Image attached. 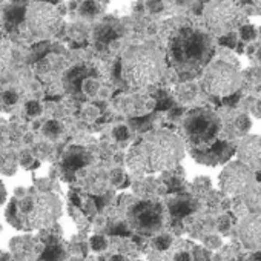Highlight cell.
Instances as JSON below:
<instances>
[{
    "mask_svg": "<svg viewBox=\"0 0 261 261\" xmlns=\"http://www.w3.org/2000/svg\"><path fill=\"white\" fill-rule=\"evenodd\" d=\"M60 214L62 203L54 194L17 189L5 211V218L16 229L34 230L51 226Z\"/></svg>",
    "mask_w": 261,
    "mask_h": 261,
    "instance_id": "1",
    "label": "cell"
},
{
    "mask_svg": "<svg viewBox=\"0 0 261 261\" xmlns=\"http://www.w3.org/2000/svg\"><path fill=\"white\" fill-rule=\"evenodd\" d=\"M181 140L166 130L149 136L129 152L127 165L133 172H155L175 166L183 157Z\"/></svg>",
    "mask_w": 261,
    "mask_h": 261,
    "instance_id": "2",
    "label": "cell"
},
{
    "mask_svg": "<svg viewBox=\"0 0 261 261\" xmlns=\"http://www.w3.org/2000/svg\"><path fill=\"white\" fill-rule=\"evenodd\" d=\"M212 54V39L194 27H180L169 42V57L178 69L191 71L203 66Z\"/></svg>",
    "mask_w": 261,
    "mask_h": 261,
    "instance_id": "3",
    "label": "cell"
},
{
    "mask_svg": "<svg viewBox=\"0 0 261 261\" xmlns=\"http://www.w3.org/2000/svg\"><path fill=\"white\" fill-rule=\"evenodd\" d=\"M123 77L136 88H151L157 85L165 72L162 54L149 46L130 48L121 62Z\"/></svg>",
    "mask_w": 261,
    "mask_h": 261,
    "instance_id": "4",
    "label": "cell"
},
{
    "mask_svg": "<svg viewBox=\"0 0 261 261\" xmlns=\"http://www.w3.org/2000/svg\"><path fill=\"white\" fill-rule=\"evenodd\" d=\"M25 23L31 36L37 39H49L59 31L62 25V14L51 4L34 2L28 5Z\"/></svg>",
    "mask_w": 261,
    "mask_h": 261,
    "instance_id": "5",
    "label": "cell"
},
{
    "mask_svg": "<svg viewBox=\"0 0 261 261\" xmlns=\"http://www.w3.org/2000/svg\"><path fill=\"white\" fill-rule=\"evenodd\" d=\"M204 20L212 33L230 34L243 22V11L233 2H212L204 10Z\"/></svg>",
    "mask_w": 261,
    "mask_h": 261,
    "instance_id": "6",
    "label": "cell"
},
{
    "mask_svg": "<svg viewBox=\"0 0 261 261\" xmlns=\"http://www.w3.org/2000/svg\"><path fill=\"white\" fill-rule=\"evenodd\" d=\"M185 129L188 139L194 145H209L215 140L218 134L220 120L214 112L207 109H197L186 117Z\"/></svg>",
    "mask_w": 261,
    "mask_h": 261,
    "instance_id": "7",
    "label": "cell"
},
{
    "mask_svg": "<svg viewBox=\"0 0 261 261\" xmlns=\"http://www.w3.org/2000/svg\"><path fill=\"white\" fill-rule=\"evenodd\" d=\"M240 82L241 79L238 71L227 62L212 63L204 75L206 89L215 95H232L235 89L240 86Z\"/></svg>",
    "mask_w": 261,
    "mask_h": 261,
    "instance_id": "8",
    "label": "cell"
},
{
    "mask_svg": "<svg viewBox=\"0 0 261 261\" xmlns=\"http://www.w3.org/2000/svg\"><path fill=\"white\" fill-rule=\"evenodd\" d=\"M250 180H252V172L246 165L238 162L224 168V171L220 175V186L224 192L230 195H237L247 189Z\"/></svg>",
    "mask_w": 261,
    "mask_h": 261,
    "instance_id": "9",
    "label": "cell"
},
{
    "mask_svg": "<svg viewBox=\"0 0 261 261\" xmlns=\"http://www.w3.org/2000/svg\"><path fill=\"white\" fill-rule=\"evenodd\" d=\"M134 224L143 232H154L162 226V211L157 204L143 203L136 206L133 214Z\"/></svg>",
    "mask_w": 261,
    "mask_h": 261,
    "instance_id": "10",
    "label": "cell"
},
{
    "mask_svg": "<svg viewBox=\"0 0 261 261\" xmlns=\"http://www.w3.org/2000/svg\"><path fill=\"white\" fill-rule=\"evenodd\" d=\"M20 56L10 43H0V83L11 82L20 69Z\"/></svg>",
    "mask_w": 261,
    "mask_h": 261,
    "instance_id": "11",
    "label": "cell"
},
{
    "mask_svg": "<svg viewBox=\"0 0 261 261\" xmlns=\"http://www.w3.org/2000/svg\"><path fill=\"white\" fill-rule=\"evenodd\" d=\"M240 237L247 249L261 250V215L249 217L241 223Z\"/></svg>",
    "mask_w": 261,
    "mask_h": 261,
    "instance_id": "12",
    "label": "cell"
},
{
    "mask_svg": "<svg viewBox=\"0 0 261 261\" xmlns=\"http://www.w3.org/2000/svg\"><path fill=\"white\" fill-rule=\"evenodd\" d=\"M240 162L247 168H261V137H247L238 148Z\"/></svg>",
    "mask_w": 261,
    "mask_h": 261,
    "instance_id": "13",
    "label": "cell"
},
{
    "mask_svg": "<svg viewBox=\"0 0 261 261\" xmlns=\"http://www.w3.org/2000/svg\"><path fill=\"white\" fill-rule=\"evenodd\" d=\"M27 4H10L7 8H4L2 13V27L7 28V31L17 30L20 22L25 20L27 16Z\"/></svg>",
    "mask_w": 261,
    "mask_h": 261,
    "instance_id": "14",
    "label": "cell"
},
{
    "mask_svg": "<svg viewBox=\"0 0 261 261\" xmlns=\"http://www.w3.org/2000/svg\"><path fill=\"white\" fill-rule=\"evenodd\" d=\"M63 259H65V250H63L62 244L49 243L42 250V253H40L37 261H63Z\"/></svg>",
    "mask_w": 261,
    "mask_h": 261,
    "instance_id": "15",
    "label": "cell"
},
{
    "mask_svg": "<svg viewBox=\"0 0 261 261\" xmlns=\"http://www.w3.org/2000/svg\"><path fill=\"white\" fill-rule=\"evenodd\" d=\"M177 98L183 103H191L198 97V86L195 83H183L177 88Z\"/></svg>",
    "mask_w": 261,
    "mask_h": 261,
    "instance_id": "16",
    "label": "cell"
},
{
    "mask_svg": "<svg viewBox=\"0 0 261 261\" xmlns=\"http://www.w3.org/2000/svg\"><path fill=\"white\" fill-rule=\"evenodd\" d=\"M246 206L250 212L261 215V189H252L246 197Z\"/></svg>",
    "mask_w": 261,
    "mask_h": 261,
    "instance_id": "17",
    "label": "cell"
},
{
    "mask_svg": "<svg viewBox=\"0 0 261 261\" xmlns=\"http://www.w3.org/2000/svg\"><path fill=\"white\" fill-rule=\"evenodd\" d=\"M17 100H19L17 94L13 91L0 92V111H13Z\"/></svg>",
    "mask_w": 261,
    "mask_h": 261,
    "instance_id": "18",
    "label": "cell"
},
{
    "mask_svg": "<svg viewBox=\"0 0 261 261\" xmlns=\"http://www.w3.org/2000/svg\"><path fill=\"white\" fill-rule=\"evenodd\" d=\"M101 10H103L101 5L97 4V2H85V4H82L80 14L85 19H94V17H97L101 13Z\"/></svg>",
    "mask_w": 261,
    "mask_h": 261,
    "instance_id": "19",
    "label": "cell"
},
{
    "mask_svg": "<svg viewBox=\"0 0 261 261\" xmlns=\"http://www.w3.org/2000/svg\"><path fill=\"white\" fill-rule=\"evenodd\" d=\"M171 212L175 217H185L192 212V206L186 200H175L171 203Z\"/></svg>",
    "mask_w": 261,
    "mask_h": 261,
    "instance_id": "20",
    "label": "cell"
},
{
    "mask_svg": "<svg viewBox=\"0 0 261 261\" xmlns=\"http://www.w3.org/2000/svg\"><path fill=\"white\" fill-rule=\"evenodd\" d=\"M43 134H45L48 139H57V137L62 134V126H60V123H57L56 120L48 121V123L43 126Z\"/></svg>",
    "mask_w": 261,
    "mask_h": 261,
    "instance_id": "21",
    "label": "cell"
},
{
    "mask_svg": "<svg viewBox=\"0 0 261 261\" xmlns=\"http://www.w3.org/2000/svg\"><path fill=\"white\" fill-rule=\"evenodd\" d=\"M117 37V31H115V28H112L111 25H103V27H100L98 28V31H97V39L98 40H101V42H111L112 39H115Z\"/></svg>",
    "mask_w": 261,
    "mask_h": 261,
    "instance_id": "22",
    "label": "cell"
},
{
    "mask_svg": "<svg viewBox=\"0 0 261 261\" xmlns=\"http://www.w3.org/2000/svg\"><path fill=\"white\" fill-rule=\"evenodd\" d=\"M249 127H250V120H249L247 115H240V117L235 118V121H233V129H237V134H238V136L246 134L247 130H249Z\"/></svg>",
    "mask_w": 261,
    "mask_h": 261,
    "instance_id": "23",
    "label": "cell"
},
{
    "mask_svg": "<svg viewBox=\"0 0 261 261\" xmlns=\"http://www.w3.org/2000/svg\"><path fill=\"white\" fill-rule=\"evenodd\" d=\"M240 33H241V39H243L244 42H250V40H253V39L256 37L255 28H253V27H250V25L243 27Z\"/></svg>",
    "mask_w": 261,
    "mask_h": 261,
    "instance_id": "24",
    "label": "cell"
},
{
    "mask_svg": "<svg viewBox=\"0 0 261 261\" xmlns=\"http://www.w3.org/2000/svg\"><path fill=\"white\" fill-rule=\"evenodd\" d=\"M106 246H108V243H106V240H105L103 237L97 235V237H92V238H91V247H92L94 250H97V252L105 250Z\"/></svg>",
    "mask_w": 261,
    "mask_h": 261,
    "instance_id": "25",
    "label": "cell"
},
{
    "mask_svg": "<svg viewBox=\"0 0 261 261\" xmlns=\"http://www.w3.org/2000/svg\"><path fill=\"white\" fill-rule=\"evenodd\" d=\"M27 112H28V115H31V117H37V115L42 114V106H40L37 101H30V103L27 105Z\"/></svg>",
    "mask_w": 261,
    "mask_h": 261,
    "instance_id": "26",
    "label": "cell"
},
{
    "mask_svg": "<svg viewBox=\"0 0 261 261\" xmlns=\"http://www.w3.org/2000/svg\"><path fill=\"white\" fill-rule=\"evenodd\" d=\"M114 136H115V139H117L118 142H124V140H127V137H129V130H127V127H124V126H118V127L114 130Z\"/></svg>",
    "mask_w": 261,
    "mask_h": 261,
    "instance_id": "27",
    "label": "cell"
},
{
    "mask_svg": "<svg viewBox=\"0 0 261 261\" xmlns=\"http://www.w3.org/2000/svg\"><path fill=\"white\" fill-rule=\"evenodd\" d=\"M155 246H157L159 250H165V249H168L171 246V238L168 235H162V237H159L155 240Z\"/></svg>",
    "mask_w": 261,
    "mask_h": 261,
    "instance_id": "28",
    "label": "cell"
},
{
    "mask_svg": "<svg viewBox=\"0 0 261 261\" xmlns=\"http://www.w3.org/2000/svg\"><path fill=\"white\" fill-rule=\"evenodd\" d=\"M220 43L221 45H226V46H229V48H233L235 45H237V37H235V34H227V36H223L221 39H220Z\"/></svg>",
    "mask_w": 261,
    "mask_h": 261,
    "instance_id": "29",
    "label": "cell"
},
{
    "mask_svg": "<svg viewBox=\"0 0 261 261\" xmlns=\"http://www.w3.org/2000/svg\"><path fill=\"white\" fill-rule=\"evenodd\" d=\"M97 83L94 82V80H88V82H85V85H83V89L88 92V94H94L95 91H97Z\"/></svg>",
    "mask_w": 261,
    "mask_h": 261,
    "instance_id": "30",
    "label": "cell"
},
{
    "mask_svg": "<svg viewBox=\"0 0 261 261\" xmlns=\"http://www.w3.org/2000/svg\"><path fill=\"white\" fill-rule=\"evenodd\" d=\"M171 105H172V100H171L169 97L163 95V100H160V103H159V108H160V109H168Z\"/></svg>",
    "mask_w": 261,
    "mask_h": 261,
    "instance_id": "31",
    "label": "cell"
},
{
    "mask_svg": "<svg viewBox=\"0 0 261 261\" xmlns=\"http://www.w3.org/2000/svg\"><path fill=\"white\" fill-rule=\"evenodd\" d=\"M238 98H240L238 94H232V95H229V97H224L223 101H224L226 105H235V103L238 101Z\"/></svg>",
    "mask_w": 261,
    "mask_h": 261,
    "instance_id": "32",
    "label": "cell"
},
{
    "mask_svg": "<svg viewBox=\"0 0 261 261\" xmlns=\"http://www.w3.org/2000/svg\"><path fill=\"white\" fill-rule=\"evenodd\" d=\"M175 261H192V258H191V255H189V253L181 252V253H178V255L175 256Z\"/></svg>",
    "mask_w": 261,
    "mask_h": 261,
    "instance_id": "33",
    "label": "cell"
},
{
    "mask_svg": "<svg viewBox=\"0 0 261 261\" xmlns=\"http://www.w3.org/2000/svg\"><path fill=\"white\" fill-rule=\"evenodd\" d=\"M5 200H7V189L2 183V186H0V206L5 203Z\"/></svg>",
    "mask_w": 261,
    "mask_h": 261,
    "instance_id": "34",
    "label": "cell"
},
{
    "mask_svg": "<svg viewBox=\"0 0 261 261\" xmlns=\"http://www.w3.org/2000/svg\"><path fill=\"white\" fill-rule=\"evenodd\" d=\"M0 261H14V256L8 252H0Z\"/></svg>",
    "mask_w": 261,
    "mask_h": 261,
    "instance_id": "35",
    "label": "cell"
},
{
    "mask_svg": "<svg viewBox=\"0 0 261 261\" xmlns=\"http://www.w3.org/2000/svg\"><path fill=\"white\" fill-rule=\"evenodd\" d=\"M181 114H183V109H180V108H178V109H175V111H172V112H171V117H172V118H175V117H178V115H181Z\"/></svg>",
    "mask_w": 261,
    "mask_h": 261,
    "instance_id": "36",
    "label": "cell"
},
{
    "mask_svg": "<svg viewBox=\"0 0 261 261\" xmlns=\"http://www.w3.org/2000/svg\"><path fill=\"white\" fill-rule=\"evenodd\" d=\"M255 114H256L258 117H261V101L256 105V108H255Z\"/></svg>",
    "mask_w": 261,
    "mask_h": 261,
    "instance_id": "37",
    "label": "cell"
},
{
    "mask_svg": "<svg viewBox=\"0 0 261 261\" xmlns=\"http://www.w3.org/2000/svg\"><path fill=\"white\" fill-rule=\"evenodd\" d=\"M111 261H126V259L123 256H120V255H115V256L111 258Z\"/></svg>",
    "mask_w": 261,
    "mask_h": 261,
    "instance_id": "38",
    "label": "cell"
},
{
    "mask_svg": "<svg viewBox=\"0 0 261 261\" xmlns=\"http://www.w3.org/2000/svg\"><path fill=\"white\" fill-rule=\"evenodd\" d=\"M255 261H261V250L255 255Z\"/></svg>",
    "mask_w": 261,
    "mask_h": 261,
    "instance_id": "39",
    "label": "cell"
},
{
    "mask_svg": "<svg viewBox=\"0 0 261 261\" xmlns=\"http://www.w3.org/2000/svg\"><path fill=\"white\" fill-rule=\"evenodd\" d=\"M256 180H258V181L261 183V169H259V171L256 172Z\"/></svg>",
    "mask_w": 261,
    "mask_h": 261,
    "instance_id": "40",
    "label": "cell"
},
{
    "mask_svg": "<svg viewBox=\"0 0 261 261\" xmlns=\"http://www.w3.org/2000/svg\"><path fill=\"white\" fill-rule=\"evenodd\" d=\"M256 59L261 62V48H259V49H258V53H256Z\"/></svg>",
    "mask_w": 261,
    "mask_h": 261,
    "instance_id": "41",
    "label": "cell"
},
{
    "mask_svg": "<svg viewBox=\"0 0 261 261\" xmlns=\"http://www.w3.org/2000/svg\"><path fill=\"white\" fill-rule=\"evenodd\" d=\"M0 232H2V224H0Z\"/></svg>",
    "mask_w": 261,
    "mask_h": 261,
    "instance_id": "42",
    "label": "cell"
},
{
    "mask_svg": "<svg viewBox=\"0 0 261 261\" xmlns=\"http://www.w3.org/2000/svg\"><path fill=\"white\" fill-rule=\"evenodd\" d=\"M0 186H2V181H0Z\"/></svg>",
    "mask_w": 261,
    "mask_h": 261,
    "instance_id": "43",
    "label": "cell"
}]
</instances>
